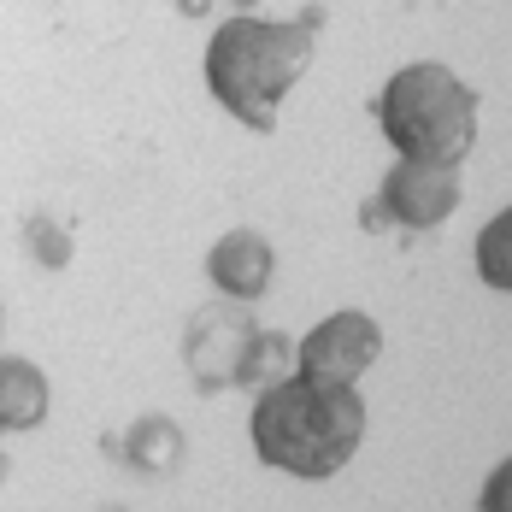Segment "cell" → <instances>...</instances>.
Wrapping results in <instances>:
<instances>
[{
	"instance_id": "1",
	"label": "cell",
	"mask_w": 512,
	"mask_h": 512,
	"mask_svg": "<svg viewBox=\"0 0 512 512\" xmlns=\"http://www.w3.org/2000/svg\"><path fill=\"white\" fill-rule=\"evenodd\" d=\"M318 24L324 12L301 6L295 18H259V12H236L212 30L206 42V89L236 124H248L259 136L277 130V106L301 83L318 48Z\"/></svg>"
},
{
	"instance_id": "2",
	"label": "cell",
	"mask_w": 512,
	"mask_h": 512,
	"mask_svg": "<svg viewBox=\"0 0 512 512\" xmlns=\"http://www.w3.org/2000/svg\"><path fill=\"white\" fill-rule=\"evenodd\" d=\"M248 436H254L259 465L307 477V483H324V477H336L359 454V442H365V401L348 383H318V377L289 371V377H277L271 389L254 395Z\"/></svg>"
},
{
	"instance_id": "3",
	"label": "cell",
	"mask_w": 512,
	"mask_h": 512,
	"mask_svg": "<svg viewBox=\"0 0 512 512\" xmlns=\"http://www.w3.org/2000/svg\"><path fill=\"white\" fill-rule=\"evenodd\" d=\"M377 124L389 136V148L418 165H448L460 171V159L477 142V89L454 77L436 59L401 65L383 95H377Z\"/></svg>"
},
{
	"instance_id": "4",
	"label": "cell",
	"mask_w": 512,
	"mask_h": 512,
	"mask_svg": "<svg viewBox=\"0 0 512 512\" xmlns=\"http://www.w3.org/2000/svg\"><path fill=\"white\" fill-rule=\"evenodd\" d=\"M183 359H189V371H195V383H201L206 395L212 389H230V383L271 389L277 371H283V359H295V342L277 336V330H259L254 318L230 301V307L195 312Z\"/></svg>"
},
{
	"instance_id": "5",
	"label": "cell",
	"mask_w": 512,
	"mask_h": 512,
	"mask_svg": "<svg viewBox=\"0 0 512 512\" xmlns=\"http://www.w3.org/2000/svg\"><path fill=\"white\" fill-rule=\"evenodd\" d=\"M377 354H383V324L371 312H330L295 342V371L318 377V383H348L354 389L359 371L377 365Z\"/></svg>"
},
{
	"instance_id": "6",
	"label": "cell",
	"mask_w": 512,
	"mask_h": 512,
	"mask_svg": "<svg viewBox=\"0 0 512 512\" xmlns=\"http://www.w3.org/2000/svg\"><path fill=\"white\" fill-rule=\"evenodd\" d=\"M377 212H383V224H401V230H436L442 218L460 212V171L395 159L377 189Z\"/></svg>"
},
{
	"instance_id": "7",
	"label": "cell",
	"mask_w": 512,
	"mask_h": 512,
	"mask_svg": "<svg viewBox=\"0 0 512 512\" xmlns=\"http://www.w3.org/2000/svg\"><path fill=\"white\" fill-rule=\"evenodd\" d=\"M271 271H277V254H271V242H265L259 230H230V236H218L212 254H206L212 289L230 295L236 307H248V301H259V295L271 289Z\"/></svg>"
},
{
	"instance_id": "8",
	"label": "cell",
	"mask_w": 512,
	"mask_h": 512,
	"mask_svg": "<svg viewBox=\"0 0 512 512\" xmlns=\"http://www.w3.org/2000/svg\"><path fill=\"white\" fill-rule=\"evenodd\" d=\"M48 371L18 354H0V430H36L48 418Z\"/></svg>"
},
{
	"instance_id": "9",
	"label": "cell",
	"mask_w": 512,
	"mask_h": 512,
	"mask_svg": "<svg viewBox=\"0 0 512 512\" xmlns=\"http://www.w3.org/2000/svg\"><path fill=\"white\" fill-rule=\"evenodd\" d=\"M124 454L142 465V471H171L183 460V430L171 418H142L130 436H124Z\"/></svg>"
},
{
	"instance_id": "10",
	"label": "cell",
	"mask_w": 512,
	"mask_h": 512,
	"mask_svg": "<svg viewBox=\"0 0 512 512\" xmlns=\"http://www.w3.org/2000/svg\"><path fill=\"white\" fill-rule=\"evenodd\" d=\"M507 248H512V212L501 206V212L483 224V236H477V277H483L489 289H501V295L512 289V254Z\"/></svg>"
},
{
	"instance_id": "11",
	"label": "cell",
	"mask_w": 512,
	"mask_h": 512,
	"mask_svg": "<svg viewBox=\"0 0 512 512\" xmlns=\"http://www.w3.org/2000/svg\"><path fill=\"white\" fill-rule=\"evenodd\" d=\"M24 242H30V254L42 259L48 271L71 265V236H65V224H53V218H42V212L24 224Z\"/></svg>"
},
{
	"instance_id": "12",
	"label": "cell",
	"mask_w": 512,
	"mask_h": 512,
	"mask_svg": "<svg viewBox=\"0 0 512 512\" xmlns=\"http://www.w3.org/2000/svg\"><path fill=\"white\" fill-rule=\"evenodd\" d=\"M507 483H512V460H501L489 477H483V501H477V507L483 512H512L507 507Z\"/></svg>"
}]
</instances>
